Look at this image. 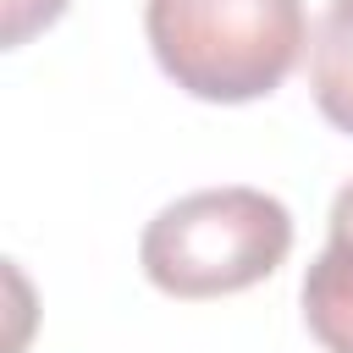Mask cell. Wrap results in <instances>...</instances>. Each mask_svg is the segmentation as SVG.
Here are the masks:
<instances>
[{"label": "cell", "instance_id": "4", "mask_svg": "<svg viewBox=\"0 0 353 353\" xmlns=\"http://www.w3.org/2000/svg\"><path fill=\"white\" fill-rule=\"evenodd\" d=\"M309 88L331 127L353 138V0H331L309 39Z\"/></svg>", "mask_w": 353, "mask_h": 353}, {"label": "cell", "instance_id": "3", "mask_svg": "<svg viewBox=\"0 0 353 353\" xmlns=\"http://www.w3.org/2000/svg\"><path fill=\"white\" fill-rule=\"evenodd\" d=\"M303 325L325 353H353V182L331 199V243L303 270Z\"/></svg>", "mask_w": 353, "mask_h": 353}, {"label": "cell", "instance_id": "1", "mask_svg": "<svg viewBox=\"0 0 353 353\" xmlns=\"http://www.w3.org/2000/svg\"><path fill=\"white\" fill-rule=\"evenodd\" d=\"M160 72L210 105H248L287 83L309 44L303 0H143Z\"/></svg>", "mask_w": 353, "mask_h": 353}, {"label": "cell", "instance_id": "5", "mask_svg": "<svg viewBox=\"0 0 353 353\" xmlns=\"http://www.w3.org/2000/svg\"><path fill=\"white\" fill-rule=\"evenodd\" d=\"M0 11H6L0 39H6V50H17V44H28L39 28H50V22L66 11V0H0Z\"/></svg>", "mask_w": 353, "mask_h": 353}, {"label": "cell", "instance_id": "2", "mask_svg": "<svg viewBox=\"0 0 353 353\" xmlns=\"http://www.w3.org/2000/svg\"><path fill=\"white\" fill-rule=\"evenodd\" d=\"M292 254V215L265 188H199L165 204L138 243L143 276L165 298H226L265 281Z\"/></svg>", "mask_w": 353, "mask_h": 353}]
</instances>
